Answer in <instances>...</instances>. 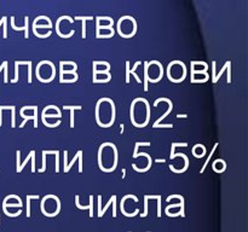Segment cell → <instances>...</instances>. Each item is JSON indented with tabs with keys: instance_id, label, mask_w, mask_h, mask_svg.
Returning <instances> with one entry per match:
<instances>
[{
	"instance_id": "4316f807",
	"label": "cell",
	"mask_w": 248,
	"mask_h": 232,
	"mask_svg": "<svg viewBox=\"0 0 248 232\" xmlns=\"http://www.w3.org/2000/svg\"><path fill=\"white\" fill-rule=\"evenodd\" d=\"M6 64H7V62H4V63L1 64V66H0V73H1V70H3V69H4V66H5Z\"/></svg>"
},
{
	"instance_id": "7a4b0ae2",
	"label": "cell",
	"mask_w": 248,
	"mask_h": 232,
	"mask_svg": "<svg viewBox=\"0 0 248 232\" xmlns=\"http://www.w3.org/2000/svg\"><path fill=\"white\" fill-rule=\"evenodd\" d=\"M128 198H132L134 202H138V198H137L136 196H133V195H126V196H124L122 199H121V203H120L121 212H122V214H124L125 216H134V215H137V213H139V209H136V211H134V213H132V214L126 213V211H125V201L128 199Z\"/></svg>"
},
{
	"instance_id": "3957f363",
	"label": "cell",
	"mask_w": 248,
	"mask_h": 232,
	"mask_svg": "<svg viewBox=\"0 0 248 232\" xmlns=\"http://www.w3.org/2000/svg\"><path fill=\"white\" fill-rule=\"evenodd\" d=\"M33 110H34V116H24V117H23L24 119L23 122H22L21 126H19L21 128L24 127V125L27 123V121L30 120V119L34 121V128H38V106H33Z\"/></svg>"
},
{
	"instance_id": "e0dca14e",
	"label": "cell",
	"mask_w": 248,
	"mask_h": 232,
	"mask_svg": "<svg viewBox=\"0 0 248 232\" xmlns=\"http://www.w3.org/2000/svg\"><path fill=\"white\" fill-rule=\"evenodd\" d=\"M113 198V216L116 218V196H111Z\"/></svg>"
},
{
	"instance_id": "ffe728a7",
	"label": "cell",
	"mask_w": 248,
	"mask_h": 232,
	"mask_svg": "<svg viewBox=\"0 0 248 232\" xmlns=\"http://www.w3.org/2000/svg\"><path fill=\"white\" fill-rule=\"evenodd\" d=\"M231 62H229V64H228V66H227V70H228V79H227V81H228V83H230L231 82Z\"/></svg>"
},
{
	"instance_id": "ba28073f",
	"label": "cell",
	"mask_w": 248,
	"mask_h": 232,
	"mask_svg": "<svg viewBox=\"0 0 248 232\" xmlns=\"http://www.w3.org/2000/svg\"><path fill=\"white\" fill-rule=\"evenodd\" d=\"M151 144L149 143V142H145V143H141V142H137L136 143V146H134V151H133V157L136 158V156H137V154H138V148L139 146H150Z\"/></svg>"
},
{
	"instance_id": "2e32d148",
	"label": "cell",
	"mask_w": 248,
	"mask_h": 232,
	"mask_svg": "<svg viewBox=\"0 0 248 232\" xmlns=\"http://www.w3.org/2000/svg\"><path fill=\"white\" fill-rule=\"evenodd\" d=\"M111 203H113V198L110 197V199H109V202H108V203H107V205H105V207L103 208V211H101V212L98 213V216H99V218H102V216L104 215V213L107 212V209H108V208L110 207V204H111Z\"/></svg>"
},
{
	"instance_id": "5b68a950",
	"label": "cell",
	"mask_w": 248,
	"mask_h": 232,
	"mask_svg": "<svg viewBox=\"0 0 248 232\" xmlns=\"http://www.w3.org/2000/svg\"><path fill=\"white\" fill-rule=\"evenodd\" d=\"M63 109H69L70 110V127L74 128V110H81V106L80 105H76V106H63Z\"/></svg>"
},
{
	"instance_id": "83f0119b",
	"label": "cell",
	"mask_w": 248,
	"mask_h": 232,
	"mask_svg": "<svg viewBox=\"0 0 248 232\" xmlns=\"http://www.w3.org/2000/svg\"><path fill=\"white\" fill-rule=\"evenodd\" d=\"M125 175H126V169L124 168V169H122V179L125 178Z\"/></svg>"
},
{
	"instance_id": "ac0fdd59",
	"label": "cell",
	"mask_w": 248,
	"mask_h": 232,
	"mask_svg": "<svg viewBox=\"0 0 248 232\" xmlns=\"http://www.w3.org/2000/svg\"><path fill=\"white\" fill-rule=\"evenodd\" d=\"M90 218H93V196H90Z\"/></svg>"
},
{
	"instance_id": "8fae6325",
	"label": "cell",
	"mask_w": 248,
	"mask_h": 232,
	"mask_svg": "<svg viewBox=\"0 0 248 232\" xmlns=\"http://www.w3.org/2000/svg\"><path fill=\"white\" fill-rule=\"evenodd\" d=\"M219 144L218 143H215L214 144V146H213V149H212V151H211V154H210V156L207 157V161H206V163L204 165V167H202V169H201V173H204L205 172V169H206V167H207V165H208V162H210V160H211V157H212V155L214 154V151H215V149H217V146H218Z\"/></svg>"
},
{
	"instance_id": "d6986e66",
	"label": "cell",
	"mask_w": 248,
	"mask_h": 232,
	"mask_svg": "<svg viewBox=\"0 0 248 232\" xmlns=\"http://www.w3.org/2000/svg\"><path fill=\"white\" fill-rule=\"evenodd\" d=\"M148 215V198L144 196V213L141 214L142 218H145Z\"/></svg>"
},
{
	"instance_id": "9a60e30c",
	"label": "cell",
	"mask_w": 248,
	"mask_h": 232,
	"mask_svg": "<svg viewBox=\"0 0 248 232\" xmlns=\"http://www.w3.org/2000/svg\"><path fill=\"white\" fill-rule=\"evenodd\" d=\"M228 64H229V62H227V63H225V65L223 66V69H221V70L219 72V74H218V75H215V76L213 78V82H214V83H215V82L218 81V79H220V76L223 75V73H224V70H225V69H227V66H228Z\"/></svg>"
},
{
	"instance_id": "9c48e42d",
	"label": "cell",
	"mask_w": 248,
	"mask_h": 232,
	"mask_svg": "<svg viewBox=\"0 0 248 232\" xmlns=\"http://www.w3.org/2000/svg\"><path fill=\"white\" fill-rule=\"evenodd\" d=\"M80 155H82V151H81V150H79V151H78V154L74 156V158H73V160H72V162H70V165H68V166H67V167L64 168V173H68V172L70 171V167L74 165V162L79 158V156H80Z\"/></svg>"
},
{
	"instance_id": "52a82bcc",
	"label": "cell",
	"mask_w": 248,
	"mask_h": 232,
	"mask_svg": "<svg viewBox=\"0 0 248 232\" xmlns=\"http://www.w3.org/2000/svg\"><path fill=\"white\" fill-rule=\"evenodd\" d=\"M27 218L30 216V199H38L39 196L38 195H34V196H30V195H27Z\"/></svg>"
},
{
	"instance_id": "7c38bea8",
	"label": "cell",
	"mask_w": 248,
	"mask_h": 232,
	"mask_svg": "<svg viewBox=\"0 0 248 232\" xmlns=\"http://www.w3.org/2000/svg\"><path fill=\"white\" fill-rule=\"evenodd\" d=\"M187 145H188L187 143H173V144L171 145V155H170L171 160H173V155H174V149H175L177 146H187Z\"/></svg>"
},
{
	"instance_id": "5bb4252c",
	"label": "cell",
	"mask_w": 248,
	"mask_h": 232,
	"mask_svg": "<svg viewBox=\"0 0 248 232\" xmlns=\"http://www.w3.org/2000/svg\"><path fill=\"white\" fill-rule=\"evenodd\" d=\"M145 69H144V75H145V82H144V91H148V62L144 63Z\"/></svg>"
},
{
	"instance_id": "8992f818",
	"label": "cell",
	"mask_w": 248,
	"mask_h": 232,
	"mask_svg": "<svg viewBox=\"0 0 248 232\" xmlns=\"http://www.w3.org/2000/svg\"><path fill=\"white\" fill-rule=\"evenodd\" d=\"M49 154H56V151H45L42 150V167L39 169V173H44L46 171V156Z\"/></svg>"
},
{
	"instance_id": "44dd1931",
	"label": "cell",
	"mask_w": 248,
	"mask_h": 232,
	"mask_svg": "<svg viewBox=\"0 0 248 232\" xmlns=\"http://www.w3.org/2000/svg\"><path fill=\"white\" fill-rule=\"evenodd\" d=\"M126 83H130V62H126Z\"/></svg>"
},
{
	"instance_id": "603a6c76",
	"label": "cell",
	"mask_w": 248,
	"mask_h": 232,
	"mask_svg": "<svg viewBox=\"0 0 248 232\" xmlns=\"http://www.w3.org/2000/svg\"><path fill=\"white\" fill-rule=\"evenodd\" d=\"M9 76H7V64L4 66V82L6 83L7 81H9V79H7Z\"/></svg>"
},
{
	"instance_id": "30bf717a",
	"label": "cell",
	"mask_w": 248,
	"mask_h": 232,
	"mask_svg": "<svg viewBox=\"0 0 248 232\" xmlns=\"http://www.w3.org/2000/svg\"><path fill=\"white\" fill-rule=\"evenodd\" d=\"M75 19H81L82 21V38L85 39L86 38V24H85V22L88 21V19H92V17H76Z\"/></svg>"
},
{
	"instance_id": "484cf974",
	"label": "cell",
	"mask_w": 248,
	"mask_h": 232,
	"mask_svg": "<svg viewBox=\"0 0 248 232\" xmlns=\"http://www.w3.org/2000/svg\"><path fill=\"white\" fill-rule=\"evenodd\" d=\"M1 116H3V108L0 106V126H1Z\"/></svg>"
},
{
	"instance_id": "277c9868",
	"label": "cell",
	"mask_w": 248,
	"mask_h": 232,
	"mask_svg": "<svg viewBox=\"0 0 248 232\" xmlns=\"http://www.w3.org/2000/svg\"><path fill=\"white\" fill-rule=\"evenodd\" d=\"M173 198H178L180 201V211H179V214H180V216H182V218H184L185 216V213H184V197L180 196V195H172V196L167 197V202H170Z\"/></svg>"
},
{
	"instance_id": "4fadbf2b",
	"label": "cell",
	"mask_w": 248,
	"mask_h": 232,
	"mask_svg": "<svg viewBox=\"0 0 248 232\" xmlns=\"http://www.w3.org/2000/svg\"><path fill=\"white\" fill-rule=\"evenodd\" d=\"M33 152H34V150L29 152V155H28V157H27V158H26V160L23 161V163H22V165H19V167L17 168V173H21V172H22V168H23V167H24V166L27 165V162H28V161H29V160L32 158V155H33Z\"/></svg>"
},
{
	"instance_id": "7402d4cb",
	"label": "cell",
	"mask_w": 248,
	"mask_h": 232,
	"mask_svg": "<svg viewBox=\"0 0 248 232\" xmlns=\"http://www.w3.org/2000/svg\"><path fill=\"white\" fill-rule=\"evenodd\" d=\"M61 116H62L61 114H57V112H56V114H47V115H42L41 117H42V119H46V117H57V119H59Z\"/></svg>"
},
{
	"instance_id": "cb8c5ba5",
	"label": "cell",
	"mask_w": 248,
	"mask_h": 232,
	"mask_svg": "<svg viewBox=\"0 0 248 232\" xmlns=\"http://www.w3.org/2000/svg\"><path fill=\"white\" fill-rule=\"evenodd\" d=\"M32 162H33V165H32V172L34 173L35 172V152L32 155Z\"/></svg>"
},
{
	"instance_id": "d4e9b609",
	"label": "cell",
	"mask_w": 248,
	"mask_h": 232,
	"mask_svg": "<svg viewBox=\"0 0 248 232\" xmlns=\"http://www.w3.org/2000/svg\"><path fill=\"white\" fill-rule=\"evenodd\" d=\"M177 117H178V119H185V117H188V115H185V114H183V115L178 114V115H177Z\"/></svg>"
},
{
	"instance_id": "6da1fadb",
	"label": "cell",
	"mask_w": 248,
	"mask_h": 232,
	"mask_svg": "<svg viewBox=\"0 0 248 232\" xmlns=\"http://www.w3.org/2000/svg\"><path fill=\"white\" fill-rule=\"evenodd\" d=\"M160 102H166V103H168V109H167V111H166V112L161 116V117H159V119H157V120L155 121V123H154V126H153L154 128H157V126L160 125V122H161V121L166 117V116H167V115L172 111V109H173V104H172V102H171L170 99H167V98H159V99H156V102L154 103V106H157V104H159Z\"/></svg>"
}]
</instances>
